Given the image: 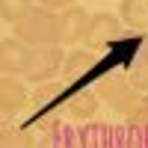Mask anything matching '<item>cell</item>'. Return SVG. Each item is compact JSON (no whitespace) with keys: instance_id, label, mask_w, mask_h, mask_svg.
I'll list each match as a JSON object with an SVG mask.
<instances>
[{"instance_id":"17","label":"cell","mask_w":148,"mask_h":148,"mask_svg":"<svg viewBox=\"0 0 148 148\" xmlns=\"http://www.w3.org/2000/svg\"><path fill=\"white\" fill-rule=\"evenodd\" d=\"M36 148H74V145H71V139L65 136V130L59 127L56 133H45L42 142H36Z\"/></svg>"},{"instance_id":"4","label":"cell","mask_w":148,"mask_h":148,"mask_svg":"<svg viewBox=\"0 0 148 148\" xmlns=\"http://www.w3.org/2000/svg\"><path fill=\"white\" fill-rule=\"evenodd\" d=\"M62 47L59 45H47V47H33L30 51V62L27 68H24V80L27 83H36V86H42V83H51L59 68H62Z\"/></svg>"},{"instance_id":"19","label":"cell","mask_w":148,"mask_h":148,"mask_svg":"<svg viewBox=\"0 0 148 148\" xmlns=\"http://www.w3.org/2000/svg\"><path fill=\"white\" fill-rule=\"evenodd\" d=\"M39 6L51 9V12H62L68 6H77V0H39Z\"/></svg>"},{"instance_id":"1","label":"cell","mask_w":148,"mask_h":148,"mask_svg":"<svg viewBox=\"0 0 148 148\" xmlns=\"http://www.w3.org/2000/svg\"><path fill=\"white\" fill-rule=\"evenodd\" d=\"M15 33L12 39L24 42L33 51V47H47V45H56V12L45 9V6H33L21 21L12 24Z\"/></svg>"},{"instance_id":"14","label":"cell","mask_w":148,"mask_h":148,"mask_svg":"<svg viewBox=\"0 0 148 148\" xmlns=\"http://www.w3.org/2000/svg\"><path fill=\"white\" fill-rule=\"evenodd\" d=\"M59 95H62V89H59L56 83H42L39 89L33 92V104L39 107V110H51V104L56 101Z\"/></svg>"},{"instance_id":"10","label":"cell","mask_w":148,"mask_h":148,"mask_svg":"<svg viewBox=\"0 0 148 148\" xmlns=\"http://www.w3.org/2000/svg\"><path fill=\"white\" fill-rule=\"evenodd\" d=\"M0 101H6L9 107H15V110H21L24 104L30 101L27 86L21 83V77H3V74H0Z\"/></svg>"},{"instance_id":"9","label":"cell","mask_w":148,"mask_h":148,"mask_svg":"<svg viewBox=\"0 0 148 148\" xmlns=\"http://www.w3.org/2000/svg\"><path fill=\"white\" fill-rule=\"evenodd\" d=\"M119 24H127L130 30L148 27V0H121L119 3Z\"/></svg>"},{"instance_id":"18","label":"cell","mask_w":148,"mask_h":148,"mask_svg":"<svg viewBox=\"0 0 148 148\" xmlns=\"http://www.w3.org/2000/svg\"><path fill=\"white\" fill-rule=\"evenodd\" d=\"M15 116H18V110H15V107H9L6 101H0V130H3V127H9Z\"/></svg>"},{"instance_id":"11","label":"cell","mask_w":148,"mask_h":148,"mask_svg":"<svg viewBox=\"0 0 148 148\" xmlns=\"http://www.w3.org/2000/svg\"><path fill=\"white\" fill-rule=\"evenodd\" d=\"M0 148H36V136L27 127L9 125V127L0 130Z\"/></svg>"},{"instance_id":"12","label":"cell","mask_w":148,"mask_h":148,"mask_svg":"<svg viewBox=\"0 0 148 148\" xmlns=\"http://www.w3.org/2000/svg\"><path fill=\"white\" fill-rule=\"evenodd\" d=\"M33 9V0H0V18L15 24Z\"/></svg>"},{"instance_id":"2","label":"cell","mask_w":148,"mask_h":148,"mask_svg":"<svg viewBox=\"0 0 148 148\" xmlns=\"http://www.w3.org/2000/svg\"><path fill=\"white\" fill-rule=\"evenodd\" d=\"M92 92L98 95V101H107L113 110H119V113H125V116H133L139 107L148 104V98L142 92H136L127 83V77H121V74H104V77L95 83Z\"/></svg>"},{"instance_id":"15","label":"cell","mask_w":148,"mask_h":148,"mask_svg":"<svg viewBox=\"0 0 148 148\" xmlns=\"http://www.w3.org/2000/svg\"><path fill=\"white\" fill-rule=\"evenodd\" d=\"M127 83L133 86L136 92H148V59H139V62H133L130 71H127Z\"/></svg>"},{"instance_id":"5","label":"cell","mask_w":148,"mask_h":148,"mask_svg":"<svg viewBox=\"0 0 148 148\" xmlns=\"http://www.w3.org/2000/svg\"><path fill=\"white\" fill-rule=\"evenodd\" d=\"M89 27V12L83 6H68L56 12V45H77L83 42Z\"/></svg>"},{"instance_id":"16","label":"cell","mask_w":148,"mask_h":148,"mask_svg":"<svg viewBox=\"0 0 148 148\" xmlns=\"http://www.w3.org/2000/svg\"><path fill=\"white\" fill-rule=\"evenodd\" d=\"M127 130H133L136 136L148 139V104H145V107H139L133 116H127Z\"/></svg>"},{"instance_id":"3","label":"cell","mask_w":148,"mask_h":148,"mask_svg":"<svg viewBox=\"0 0 148 148\" xmlns=\"http://www.w3.org/2000/svg\"><path fill=\"white\" fill-rule=\"evenodd\" d=\"M119 36H121V24L113 12H95V15H89V27H86L83 42L89 53H104L119 42Z\"/></svg>"},{"instance_id":"13","label":"cell","mask_w":148,"mask_h":148,"mask_svg":"<svg viewBox=\"0 0 148 148\" xmlns=\"http://www.w3.org/2000/svg\"><path fill=\"white\" fill-rule=\"evenodd\" d=\"M33 127H42L45 133H56L59 127V113H51V110H39L30 121H27V130H33Z\"/></svg>"},{"instance_id":"6","label":"cell","mask_w":148,"mask_h":148,"mask_svg":"<svg viewBox=\"0 0 148 148\" xmlns=\"http://www.w3.org/2000/svg\"><path fill=\"white\" fill-rule=\"evenodd\" d=\"M30 62V47L18 39H0V74L3 77H24V68Z\"/></svg>"},{"instance_id":"7","label":"cell","mask_w":148,"mask_h":148,"mask_svg":"<svg viewBox=\"0 0 148 148\" xmlns=\"http://www.w3.org/2000/svg\"><path fill=\"white\" fill-rule=\"evenodd\" d=\"M62 80L65 83H83V80H89V74L98 71V59L95 53H89L86 47H77V51H71L62 56Z\"/></svg>"},{"instance_id":"8","label":"cell","mask_w":148,"mask_h":148,"mask_svg":"<svg viewBox=\"0 0 148 148\" xmlns=\"http://www.w3.org/2000/svg\"><path fill=\"white\" fill-rule=\"evenodd\" d=\"M98 107H101V101H98V95L89 86H80V89L68 92V113L74 119H92L98 113Z\"/></svg>"}]
</instances>
